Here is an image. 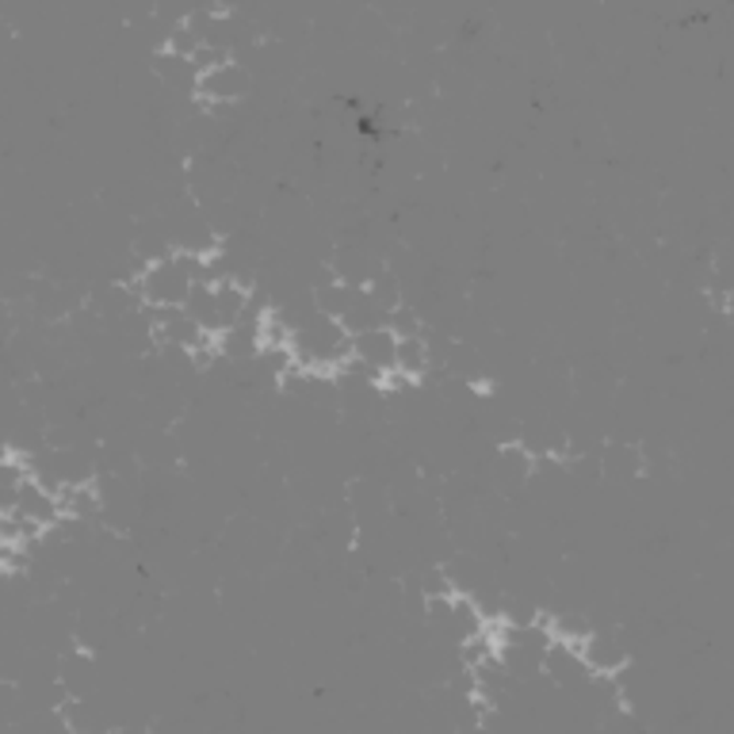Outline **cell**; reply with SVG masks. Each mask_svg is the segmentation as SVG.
Returning <instances> with one entry per match:
<instances>
[{"label": "cell", "instance_id": "cell-4", "mask_svg": "<svg viewBox=\"0 0 734 734\" xmlns=\"http://www.w3.org/2000/svg\"><path fill=\"white\" fill-rule=\"evenodd\" d=\"M432 364V348L425 337H398V364L395 371L402 375L406 382H418L429 375Z\"/></svg>", "mask_w": 734, "mask_h": 734}, {"label": "cell", "instance_id": "cell-2", "mask_svg": "<svg viewBox=\"0 0 734 734\" xmlns=\"http://www.w3.org/2000/svg\"><path fill=\"white\" fill-rule=\"evenodd\" d=\"M536 455L528 452L525 447V440H509V444H501L494 452V460H489V478H494V486L497 489H520L532 478V471H536Z\"/></svg>", "mask_w": 734, "mask_h": 734}, {"label": "cell", "instance_id": "cell-3", "mask_svg": "<svg viewBox=\"0 0 734 734\" xmlns=\"http://www.w3.org/2000/svg\"><path fill=\"white\" fill-rule=\"evenodd\" d=\"M150 65H153V77L165 80L173 93H195V88H199V73H195V65L181 58V54H169L158 46Z\"/></svg>", "mask_w": 734, "mask_h": 734}, {"label": "cell", "instance_id": "cell-5", "mask_svg": "<svg viewBox=\"0 0 734 734\" xmlns=\"http://www.w3.org/2000/svg\"><path fill=\"white\" fill-rule=\"evenodd\" d=\"M387 330L395 333V337H425V333H421V317H418V310L406 306V303L387 314Z\"/></svg>", "mask_w": 734, "mask_h": 734}, {"label": "cell", "instance_id": "cell-1", "mask_svg": "<svg viewBox=\"0 0 734 734\" xmlns=\"http://www.w3.org/2000/svg\"><path fill=\"white\" fill-rule=\"evenodd\" d=\"M249 88H252V77H249V69L234 58V62H226V65H218V69H211V73H203L199 77V88H195V96L203 100V108H211V111H218L223 104H238V100H245L249 96Z\"/></svg>", "mask_w": 734, "mask_h": 734}]
</instances>
